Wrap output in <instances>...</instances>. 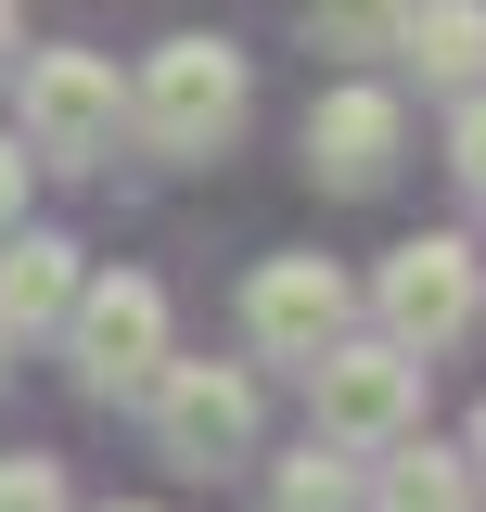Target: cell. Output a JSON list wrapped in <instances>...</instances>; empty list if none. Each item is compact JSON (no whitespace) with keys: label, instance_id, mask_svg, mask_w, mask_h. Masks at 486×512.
<instances>
[{"label":"cell","instance_id":"obj_4","mask_svg":"<svg viewBox=\"0 0 486 512\" xmlns=\"http://www.w3.org/2000/svg\"><path fill=\"white\" fill-rule=\"evenodd\" d=\"M371 308H384V346H448L461 320L486 308V282H474V244H448V231H423V244H397L384 256V282H371Z\"/></svg>","mask_w":486,"mask_h":512},{"label":"cell","instance_id":"obj_17","mask_svg":"<svg viewBox=\"0 0 486 512\" xmlns=\"http://www.w3.org/2000/svg\"><path fill=\"white\" fill-rule=\"evenodd\" d=\"M13 39H26V26H13V0H0V64H13Z\"/></svg>","mask_w":486,"mask_h":512},{"label":"cell","instance_id":"obj_8","mask_svg":"<svg viewBox=\"0 0 486 512\" xmlns=\"http://www.w3.org/2000/svg\"><path fill=\"white\" fill-rule=\"evenodd\" d=\"M307 167L333 192H384V167H397V90H333V103H307Z\"/></svg>","mask_w":486,"mask_h":512},{"label":"cell","instance_id":"obj_2","mask_svg":"<svg viewBox=\"0 0 486 512\" xmlns=\"http://www.w3.org/2000/svg\"><path fill=\"white\" fill-rule=\"evenodd\" d=\"M307 410H320V448H397L423 423V359L410 346H320Z\"/></svg>","mask_w":486,"mask_h":512},{"label":"cell","instance_id":"obj_19","mask_svg":"<svg viewBox=\"0 0 486 512\" xmlns=\"http://www.w3.org/2000/svg\"><path fill=\"white\" fill-rule=\"evenodd\" d=\"M116 512H154V500H116Z\"/></svg>","mask_w":486,"mask_h":512},{"label":"cell","instance_id":"obj_6","mask_svg":"<svg viewBox=\"0 0 486 512\" xmlns=\"http://www.w3.org/2000/svg\"><path fill=\"white\" fill-rule=\"evenodd\" d=\"M346 308H359V295H346L333 256H269V269L243 282V333H256L269 359H295V372L320 346H346Z\"/></svg>","mask_w":486,"mask_h":512},{"label":"cell","instance_id":"obj_13","mask_svg":"<svg viewBox=\"0 0 486 512\" xmlns=\"http://www.w3.org/2000/svg\"><path fill=\"white\" fill-rule=\"evenodd\" d=\"M307 13L333 52H397V26H410V0H307Z\"/></svg>","mask_w":486,"mask_h":512},{"label":"cell","instance_id":"obj_11","mask_svg":"<svg viewBox=\"0 0 486 512\" xmlns=\"http://www.w3.org/2000/svg\"><path fill=\"white\" fill-rule=\"evenodd\" d=\"M371 512H474V461H461V448H410V436H397V461L371 474Z\"/></svg>","mask_w":486,"mask_h":512},{"label":"cell","instance_id":"obj_20","mask_svg":"<svg viewBox=\"0 0 486 512\" xmlns=\"http://www.w3.org/2000/svg\"><path fill=\"white\" fill-rule=\"evenodd\" d=\"M0 346H13V333H0Z\"/></svg>","mask_w":486,"mask_h":512},{"label":"cell","instance_id":"obj_1","mask_svg":"<svg viewBox=\"0 0 486 512\" xmlns=\"http://www.w3.org/2000/svg\"><path fill=\"white\" fill-rule=\"evenodd\" d=\"M128 116H141L154 154H218V141L243 128V52L231 39H167V52L141 64Z\"/></svg>","mask_w":486,"mask_h":512},{"label":"cell","instance_id":"obj_3","mask_svg":"<svg viewBox=\"0 0 486 512\" xmlns=\"http://www.w3.org/2000/svg\"><path fill=\"white\" fill-rule=\"evenodd\" d=\"M77 384L90 397H141V384L167 372V295L141 282V269H116V282H77Z\"/></svg>","mask_w":486,"mask_h":512},{"label":"cell","instance_id":"obj_16","mask_svg":"<svg viewBox=\"0 0 486 512\" xmlns=\"http://www.w3.org/2000/svg\"><path fill=\"white\" fill-rule=\"evenodd\" d=\"M13 218H26V154L0 141V244H13Z\"/></svg>","mask_w":486,"mask_h":512},{"label":"cell","instance_id":"obj_9","mask_svg":"<svg viewBox=\"0 0 486 512\" xmlns=\"http://www.w3.org/2000/svg\"><path fill=\"white\" fill-rule=\"evenodd\" d=\"M64 308H77V244L26 231V244L0 256V333H52Z\"/></svg>","mask_w":486,"mask_h":512},{"label":"cell","instance_id":"obj_15","mask_svg":"<svg viewBox=\"0 0 486 512\" xmlns=\"http://www.w3.org/2000/svg\"><path fill=\"white\" fill-rule=\"evenodd\" d=\"M448 154H461V192H474V205H486V90H474V103H461V128H448Z\"/></svg>","mask_w":486,"mask_h":512},{"label":"cell","instance_id":"obj_5","mask_svg":"<svg viewBox=\"0 0 486 512\" xmlns=\"http://www.w3.org/2000/svg\"><path fill=\"white\" fill-rule=\"evenodd\" d=\"M154 448L180 461V474H218L256 448V384L218 372V359H180V372H154Z\"/></svg>","mask_w":486,"mask_h":512},{"label":"cell","instance_id":"obj_12","mask_svg":"<svg viewBox=\"0 0 486 512\" xmlns=\"http://www.w3.org/2000/svg\"><path fill=\"white\" fill-rule=\"evenodd\" d=\"M269 512H359V461L346 448H295L282 487H269Z\"/></svg>","mask_w":486,"mask_h":512},{"label":"cell","instance_id":"obj_7","mask_svg":"<svg viewBox=\"0 0 486 512\" xmlns=\"http://www.w3.org/2000/svg\"><path fill=\"white\" fill-rule=\"evenodd\" d=\"M116 116H128V90H116L103 52H39L26 64V141L39 154L90 167V154H116Z\"/></svg>","mask_w":486,"mask_h":512},{"label":"cell","instance_id":"obj_14","mask_svg":"<svg viewBox=\"0 0 486 512\" xmlns=\"http://www.w3.org/2000/svg\"><path fill=\"white\" fill-rule=\"evenodd\" d=\"M0 512H64V461H0Z\"/></svg>","mask_w":486,"mask_h":512},{"label":"cell","instance_id":"obj_18","mask_svg":"<svg viewBox=\"0 0 486 512\" xmlns=\"http://www.w3.org/2000/svg\"><path fill=\"white\" fill-rule=\"evenodd\" d=\"M474 474H486V410H474Z\"/></svg>","mask_w":486,"mask_h":512},{"label":"cell","instance_id":"obj_10","mask_svg":"<svg viewBox=\"0 0 486 512\" xmlns=\"http://www.w3.org/2000/svg\"><path fill=\"white\" fill-rule=\"evenodd\" d=\"M397 39H410V64H423L435 90H474L486 77V0H410Z\"/></svg>","mask_w":486,"mask_h":512}]
</instances>
